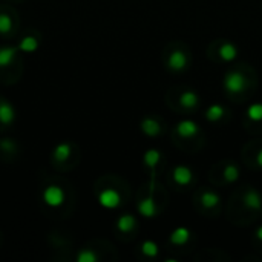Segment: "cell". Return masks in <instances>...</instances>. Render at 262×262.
Returning a JSON list of instances; mask_svg holds the SVG:
<instances>
[{"mask_svg":"<svg viewBox=\"0 0 262 262\" xmlns=\"http://www.w3.org/2000/svg\"><path fill=\"white\" fill-rule=\"evenodd\" d=\"M224 86L228 92H241L245 88V77L241 72H227L224 77Z\"/></svg>","mask_w":262,"mask_h":262,"instance_id":"2","label":"cell"},{"mask_svg":"<svg viewBox=\"0 0 262 262\" xmlns=\"http://www.w3.org/2000/svg\"><path fill=\"white\" fill-rule=\"evenodd\" d=\"M141 130H143L146 135H149V137H155V135H158V134L161 132V127H160L158 121H155V120H152V118H146V120H143V123H141Z\"/></svg>","mask_w":262,"mask_h":262,"instance_id":"12","label":"cell"},{"mask_svg":"<svg viewBox=\"0 0 262 262\" xmlns=\"http://www.w3.org/2000/svg\"><path fill=\"white\" fill-rule=\"evenodd\" d=\"M14 120H16L14 108L7 101L0 103V123H2V124H11Z\"/></svg>","mask_w":262,"mask_h":262,"instance_id":"7","label":"cell"},{"mask_svg":"<svg viewBox=\"0 0 262 262\" xmlns=\"http://www.w3.org/2000/svg\"><path fill=\"white\" fill-rule=\"evenodd\" d=\"M189 236H190V231L186 228V227H178L176 230L172 231L170 234V241L172 244H176V245H182L189 241Z\"/></svg>","mask_w":262,"mask_h":262,"instance_id":"11","label":"cell"},{"mask_svg":"<svg viewBox=\"0 0 262 262\" xmlns=\"http://www.w3.org/2000/svg\"><path fill=\"white\" fill-rule=\"evenodd\" d=\"M0 147H2L5 152H16V149H17V146H16V143H14V140H11V138H4L2 141H0Z\"/></svg>","mask_w":262,"mask_h":262,"instance_id":"26","label":"cell"},{"mask_svg":"<svg viewBox=\"0 0 262 262\" xmlns=\"http://www.w3.org/2000/svg\"><path fill=\"white\" fill-rule=\"evenodd\" d=\"M256 238L262 241V225H260V227H259V228L256 230Z\"/></svg>","mask_w":262,"mask_h":262,"instance_id":"28","label":"cell"},{"mask_svg":"<svg viewBox=\"0 0 262 262\" xmlns=\"http://www.w3.org/2000/svg\"><path fill=\"white\" fill-rule=\"evenodd\" d=\"M256 163L262 167V149L259 150V153H257V156H256Z\"/></svg>","mask_w":262,"mask_h":262,"instance_id":"27","label":"cell"},{"mask_svg":"<svg viewBox=\"0 0 262 262\" xmlns=\"http://www.w3.org/2000/svg\"><path fill=\"white\" fill-rule=\"evenodd\" d=\"M187 65V57L182 51H173L169 57V66L173 71H181Z\"/></svg>","mask_w":262,"mask_h":262,"instance_id":"8","label":"cell"},{"mask_svg":"<svg viewBox=\"0 0 262 262\" xmlns=\"http://www.w3.org/2000/svg\"><path fill=\"white\" fill-rule=\"evenodd\" d=\"M37 48H39V42H37V39L33 37V36L23 37L22 42H20V45H19V49L23 51V53H34Z\"/></svg>","mask_w":262,"mask_h":262,"instance_id":"14","label":"cell"},{"mask_svg":"<svg viewBox=\"0 0 262 262\" xmlns=\"http://www.w3.org/2000/svg\"><path fill=\"white\" fill-rule=\"evenodd\" d=\"M173 179L179 186H186L192 181V170L186 166H178L173 169Z\"/></svg>","mask_w":262,"mask_h":262,"instance_id":"6","label":"cell"},{"mask_svg":"<svg viewBox=\"0 0 262 262\" xmlns=\"http://www.w3.org/2000/svg\"><path fill=\"white\" fill-rule=\"evenodd\" d=\"M13 22L8 14L0 13V34H8L11 31Z\"/></svg>","mask_w":262,"mask_h":262,"instance_id":"23","label":"cell"},{"mask_svg":"<svg viewBox=\"0 0 262 262\" xmlns=\"http://www.w3.org/2000/svg\"><path fill=\"white\" fill-rule=\"evenodd\" d=\"M244 205L248 207V208H260L262 205V199L259 196V193L256 190H248L245 195H244Z\"/></svg>","mask_w":262,"mask_h":262,"instance_id":"10","label":"cell"},{"mask_svg":"<svg viewBox=\"0 0 262 262\" xmlns=\"http://www.w3.org/2000/svg\"><path fill=\"white\" fill-rule=\"evenodd\" d=\"M222 115H224V109H222V106H219V104L210 106V108L207 109V112H205V118H207L208 121H218V120L222 118Z\"/></svg>","mask_w":262,"mask_h":262,"instance_id":"19","label":"cell"},{"mask_svg":"<svg viewBox=\"0 0 262 262\" xmlns=\"http://www.w3.org/2000/svg\"><path fill=\"white\" fill-rule=\"evenodd\" d=\"M201 204L207 208H212L219 204V196L213 192H204L201 195Z\"/></svg>","mask_w":262,"mask_h":262,"instance_id":"18","label":"cell"},{"mask_svg":"<svg viewBox=\"0 0 262 262\" xmlns=\"http://www.w3.org/2000/svg\"><path fill=\"white\" fill-rule=\"evenodd\" d=\"M179 103H181L184 108L192 109V108H195V106L198 104V95H196L195 92H192V91H186L184 94H181Z\"/></svg>","mask_w":262,"mask_h":262,"instance_id":"16","label":"cell"},{"mask_svg":"<svg viewBox=\"0 0 262 262\" xmlns=\"http://www.w3.org/2000/svg\"><path fill=\"white\" fill-rule=\"evenodd\" d=\"M224 179L227 181V182H233V181H236L238 178H239V170H238V167L236 166H233V164H230V166H227L225 169H224Z\"/></svg>","mask_w":262,"mask_h":262,"instance_id":"22","label":"cell"},{"mask_svg":"<svg viewBox=\"0 0 262 262\" xmlns=\"http://www.w3.org/2000/svg\"><path fill=\"white\" fill-rule=\"evenodd\" d=\"M247 115L250 120L253 121H260L262 120V104L260 103H254L247 109Z\"/></svg>","mask_w":262,"mask_h":262,"instance_id":"21","label":"cell"},{"mask_svg":"<svg viewBox=\"0 0 262 262\" xmlns=\"http://www.w3.org/2000/svg\"><path fill=\"white\" fill-rule=\"evenodd\" d=\"M160 158H161L160 152H158L156 149H150V150H147V152H146V155H144V163H146L149 167H152V169H153V167L158 164Z\"/></svg>","mask_w":262,"mask_h":262,"instance_id":"20","label":"cell"},{"mask_svg":"<svg viewBox=\"0 0 262 262\" xmlns=\"http://www.w3.org/2000/svg\"><path fill=\"white\" fill-rule=\"evenodd\" d=\"M176 132L179 137L182 138H192L198 134V126L195 121H190V120H184V121H179L178 126H176Z\"/></svg>","mask_w":262,"mask_h":262,"instance_id":"4","label":"cell"},{"mask_svg":"<svg viewBox=\"0 0 262 262\" xmlns=\"http://www.w3.org/2000/svg\"><path fill=\"white\" fill-rule=\"evenodd\" d=\"M65 190L60 189L59 186H48L45 190H43V201L45 204H48L49 207H60L63 202H65Z\"/></svg>","mask_w":262,"mask_h":262,"instance_id":"1","label":"cell"},{"mask_svg":"<svg viewBox=\"0 0 262 262\" xmlns=\"http://www.w3.org/2000/svg\"><path fill=\"white\" fill-rule=\"evenodd\" d=\"M141 251H143V254L153 257V256L158 254V245H156L155 242H152V241H146V242H143V245H141Z\"/></svg>","mask_w":262,"mask_h":262,"instance_id":"24","label":"cell"},{"mask_svg":"<svg viewBox=\"0 0 262 262\" xmlns=\"http://www.w3.org/2000/svg\"><path fill=\"white\" fill-rule=\"evenodd\" d=\"M236 48L231 45V43H224L221 48H219V57L225 62H231L236 59Z\"/></svg>","mask_w":262,"mask_h":262,"instance_id":"15","label":"cell"},{"mask_svg":"<svg viewBox=\"0 0 262 262\" xmlns=\"http://www.w3.org/2000/svg\"><path fill=\"white\" fill-rule=\"evenodd\" d=\"M135 227V218L132 215H123L118 218L117 221V228L123 233H127L130 231L132 228Z\"/></svg>","mask_w":262,"mask_h":262,"instance_id":"13","label":"cell"},{"mask_svg":"<svg viewBox=\"0 0 262 262\" xmlns=\"http://www.w3.org/2000/svg\"><path fill=\"white\" fill-rule=\"evenodd\" d=\"M98 257L97 254L92 251V250H82L77 256V260L78 262H95Z\"/></svg>","mask_w":262,"mask_h":262,"instance_id":"25","label":"cell"},{"mask_svg":"<svg viewBox=\"0 0 262 262\" xmlns=\"http://www.w3.org/2000/svg\"><path fill=\"white\" fill-rule=\"evenodd\" d=\"M98 202H100L103 207H106V208H115V207L120 205L121 196H120V193H118L117 190H114V189H106V190H103V192L98 195Z\"/></svg>","mask_w":262,"mask_h":262,"instance_id":"3","label":"cell"},{"mask_svg":"<svg viewBox=\"0 0 262 262\" xmlns=\"http://www.w3.org/2000/svg\"><path fill=\"white\" fill-rule=\"evenodd\" d=\"M20 49L16 46H5V48H0V68H7L8 65L13 63V60L16 59L17 53Z\"/></svg>","mask_w":262,"mask_h":262,"instance_id":"5","label":"cell"},{"mask_svg":"<svg viewBox=\"0 0 262 262\" xmlns=\"http://www.w3.org/2000/svg\"><path fill=\"white\" fill-rule=\"evenodd\" d=\"M138 212L144 216V218H152L156 215V205L153 198H144L143 201H140L138 204Z\"/></svg>","mask_w":262,"mask_h":262,"instance_id":"9","label":"cell"},{"mask_svg":"<svg viewBox=\"0 0 262 262\" xmlns=\"http://www.w3.org/2000/svg\"><path fill=\"white\" fill-rule=\"evenodd\" d=\"M69 155H71V146L68 143H62L54 149V158L57 161H65L69 158Z\"/></svg>","mask_w":262,"mask_h":262,"instance_id":"17","label":"cell"}]
</instances>
